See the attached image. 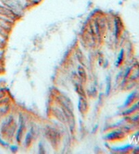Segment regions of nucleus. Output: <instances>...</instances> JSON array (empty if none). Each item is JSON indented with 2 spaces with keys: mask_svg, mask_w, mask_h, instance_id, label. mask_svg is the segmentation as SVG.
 Here are the masks:
<instances>
[{
  "mask_svg": "<svg viewBox=\"0 0 139 154\" xmlns=\"http://www.w3.org/2000/svg\"><path fill=\"white\" fill-rule=\"evenodd\" d=\"M87 108V103L86 99H84L83 97H81L79 100V109L82 113H84L86 111Z\"/></svg>",
  "mask_w": 139,
  "mask_h": 154,
  "instance_id": "1",
  "label": "nucleus"
},
{
  "mask_svg": "<svg viewBox=\"0 0 139 154\" xmlns=\"http://www.w3.org/2000/svg\"><path fill=\"white\" fill-rule=\"evenodd\" d=\"M135 94H136L135 92H133L132 94H131L130 95L128 96V99H127V101H126V103H125V106L128 105L129 104H130L132 102V101L134 100V97H135Z\"/></svg>",
  "mask_w": 139,
  "mask_h": 154,
  "instance_id": "2",
  "label": "nucleus"
},
{
  "mask_svg": "<svg viewBox=\"0 0 139 154\" xmlns=\"http://www.w3.org/2000/svg\"><path fill=\"white\" fill-rule=\"evenodd\" d=\"M79 73L81 76L82 79H86V72H84V69L82 67L79 68Z\"/></svg>",
  "mask_w": 139,
  "mask_h": 154,
  "instance_id": "3",
  "label": "nucleus"
},
{
  "mask_svg": "<svg viewBox=\"0 0 139 154\" xmlns=\"http://www.w3.org/2000/svg\"><path fill=\"white\" fill-rule=\"evenodd\" d=\"M123 55H124V54H123V51H122L121 53H120V54H119V57H118V58H117V65H119L120 64H121V63L122 62V60H123Z\"/></svg>",
  "mask_w": 139,
  "mask_h": 154,
  "instance_id": "4",
  "label": "nucleus"
},
{
  "mask_svg": "<svg viewBox=\"0 0 139 154\" xmlns=\"http://www.w3.org/2000/svg\"><path fill=\"white\" fill-rule=\"evenodd\" d=\"M4 90H3V89H1V90H0V98H1V97L4 96Z\"/></svg>",
  "mask_w": 139,
  "mask_h": 154,
  "instance_id": "5",
  "label": "nucleus"
}]
</instances>
